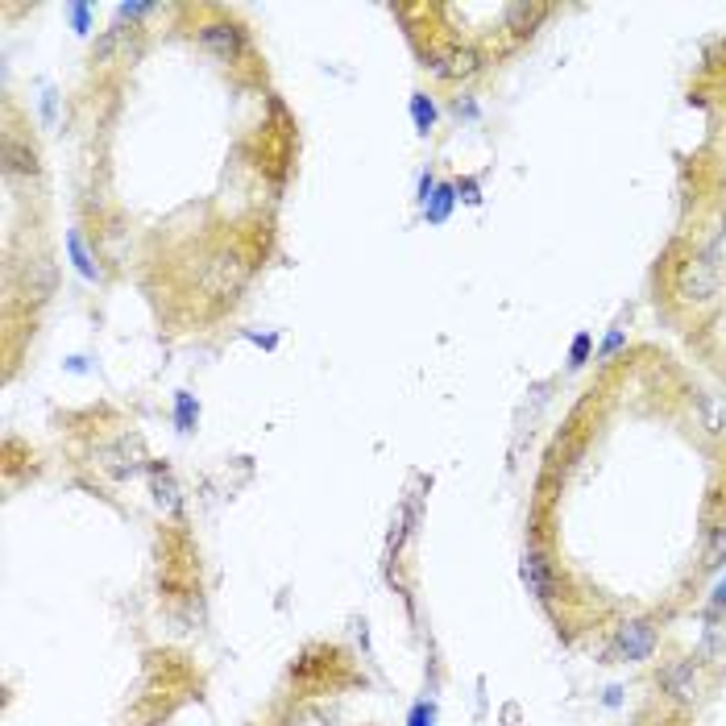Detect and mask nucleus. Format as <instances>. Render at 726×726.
<instances>
[{"label":"nucleus","mask_w":726,"mask_h":726,"mask_svg":"<svg viewBox=\"0 0 726 726\" xmlns=\"http://www.w3.org/2000/svg\"><path fill=\"white\" fill-rule=\"evenodd\" d=\"M673 287H677L681 303H689V307H710V303L718 299V290H722V279H718V266L706 254H689L677 266Z\"/></svg>","instance_id":"obj_1"},{"label":"nucleus","mask_w":726,"mask_h":726,"mask_svg":"<svg viewBox=\"0 0 726 726\" xmlns=\"http://www.w3.org/2000/svg\"><path fill=\"white\" fill-rule=\"evenodd\" d=\"M428 71L436 79H469V75L482 71V54L473 46H457V42H448V46H428Z\"/></svg>","instance_id":"obj_2"},{"label":"nucleus","mask_w":726,"mask_h":726,"mask_svg":"<svg viewBox=\"0 0 726 726\" xmlns=\"http://www.w3.org/2000/svg\"><path fill=\"white\" fill-rule=\"evenodd\" d=\"M656 643H660V635H656L652 618H627L615 635V652L623 656L627 665H643V660H652Z\"/></svg>","instance_id":"obj_3"},{"label":"nucleus","mask_w":726,"mask_h":726,"mask_svg":"<svg viewBox=\"0 0 726 726\" xmlns=\"http://www.w3.org/2000/svg\"><path fill=\"white\" fill-rule=\"evenodd\" d=\"M200 46L224 62H237L245 54V29L237 21H208L200 25Z\"/></svg>","instance_id":"obj_4"},{"label":"nucleus","mask_w":726,"mask_h":726,"mask_svg":"<svg viewBox=\"0 0 726 726\" xmlns=\"http://www.w3.org/2000/svg\"><path fill=\"white\" fill-rule=\"evenodd\" d=\"M519 577L527 585V593H535L540 602H552L557 598V569H552V560L540 552V548H527L519 560Z\"/></svg>","instance_id":"obj_5"},{"label":"nucleus","mask_w":726,"mask_h":726,"mask_svg":"<svg viewBox=\"0 0 726 726\" xmlns=\"http://www.w3.org/2000/svg\"><path fill=\"white\" fill-rule=\"evenodd\" d=\"M660 689L673 697V702L689 706L697 702V693H702V668L693 665V660H677V665H668L660 673Z\"/></svg>","instance_id":"obj_6"},{"label":"nucleus","mask_w":726,"mask_h":726,"mask_svg":"<svg viewBox=\"0 0 726 726\" xmlns=\"http://www.w3.org/2000/svg\"><path fill=\"white\" fill-rule=\"evenodd\" d=\"M245 282V262L241 254H216V262H208L204 274V290L212 295H237Z\"/></svg>","instance_id":"obj_7"},{"label":"nucleus","mask_w":726,"mask_h":726,"mask_svg":"<svg viewBox=\"0 0 726 726\" xmlns=\"http://www.w3.org/2000/svg\"><path fill=\"white\" fill-rule=\"evenodd\" d=\"M453 204H457V187H453V183H436L432 200L424 204L428 224H445V220L453 216Z\"/></svg>","instance_id":"obj_8"},{"label":"nucleus","mask_w":726,"mask_h":726,"mask_svg":"<svg viewBox=\"0 0 726 726\" xmlns=\"http://www.w3.org/2000/svg\"><path fill=\"white\" fill-rule=\"evenodd\" d=\"M502 17L510 21V29H515V34H532V25L544 21L548 9H544V4H502Z\"/></svg>","instance_id":"obj_9"},{"label":"nucleus","mask_w":726,"mask_h":726,"mask_svg":"<svg viewBox=\"0 0 726 726\" xmlns=\"http://www.w3.org/2000/svg\"><path fill=\"white\" fill-rule=\"evenodd\" d=\"M4 170H9V175H34L37 170L34 150H21L17 137H4Z\"/></svg>","instance_id":"obj_10"},{"label":"nucleus","mask_w":726,"mask_h":726,"mask_svg":"<svg viewBox=\"0 0 726 726\" xmlns=\"http://www.w3.org/2000/svg\"><path fill=\"white\" fill-rule=\"evenodd\" d=\"M67 249H71V262L75 270L84 274V279H100V266H96V257L87 254V245H84V232H67Z\"/></svg>","instance_id":"obj_11"},{"label":"nucleus","mask_w":726,"mask_h":726,"mask_svg":"<svg viewBox=\"0 0 726 726\" xmlns=\"http://www.w3.org/2000/svg\"><path fill=\"white\" fill-rule=\"evenodd\" d=\"M702 565L706 569H722L726 565V527H710L706 548H702Z\"/></svg>","instance_id":"obj_12"},{"label":"nucleus","mask_w":726,"mask_h":726,"mask_svg":"<svg viewBox=\"0 0 726 726\" xmlns=\"http://www.w3.org/2000/svg\"><path fill=\"white\" fill-rule=\"evenodd\" d=\"M412 121L420 134H432V125H436V104L424 96V92H415L412 96Z\"/></svg>","instance_id":"obj_13"},{"label":"nucleus","mask_w":726,"mask_h":726,"mask_svg":"<svg viewBox=\"0 0 726 726\" xmlns=\"http://www.w3.org/2000/svg\"><path fill=\"white\" fill-rule=\"evenodd\" d=\"M195 420H200V403H195V395H187V390H183L179 399H175V424H179L183 432H192Z\"/></svg>","instance_id":"obj_14"},{"label":"nucleus","mask_w":726,"mask_h":726,"mask_svg":"<svg viewBox=\"0 0 726 726\" xmlns=\"http://www.w3.org/2000/svg\"><path fill=\"white\" fill-rule=\"evenodd\" d=\"M590 349H593V337L590 332H577L569 345V365H585L590 362Z\"/></svg>","instance_id":"obj_15"},{"label":"nucleus","mask_w":726,"mask_h":726,"mask_svg":"<svg viewBox=\"0 0 726 726\" xmlns=\"http://www.w3.org/2000/svg\"><path fill=\"white\" fill-rule=\"evenodd\" d=\"M436 722V706L432 702H415L412 714H407V726H432Z\"/></svg>","instance_id":"obj_16"},{"label":"nucleus","mask_w":726,"mask_h":726,"mask_svg":"<svg viewBox=\"0 0 726 726\" xmlns=\"http://www.w3.org/2000/svg\"><path fill=\"white\" fill-rule=\"evenodd\" d=\"M150 12H154V4H117V21L134 25V21H142V17H150Z\"/></svg>","instance_id":"obj_17"},{"label":"nucleus","mask_w":726,"mask_h":726,"mask_svg":"<svg viewBox=\"0 0 726 726\" xmlns=\"http://www.w3.org/2000/svg\"><path fill=\"white\" fill-rule=\"evenodd\" d=\"M623 345H627V328H615V332H610V337L602 340V349H598V357H602V362H606V357H615V353L623 349Z\"/></svg>","instance_id":"obj_18"},{"label":"nucleus","mask_w":726,"mask_h":726,"mask_svg":"<svg viewBox=\"0 0 726 726\" xmlns=\"http://www.w3.org/2000/svg\"><path fill=\"white\" fill-rule=\"evenodd\" d=\"M71 25L79 29V34H87V29H92V9H87L84 0H75V4H71Z\"/></svg>","instance_id":"obj_19"},{"label":"nucleus","mask_w":726,"mask_h":726,"mask_svg":"<svg viewBox=\"0 0 726 726\" xmlns=\"http://www.w3.org/2000/svg\"><path fill=\"white\" fill-rule=\"evenodd\" d=\"M154 490H158V502H167V507H179V490L162 477H154Z\"/></svg>","instance_id":"obj_20"},{"label":"nucleus","mask_w":726,"mask_h":726,"mask_svg":"<svg viewBox=\"0 0 726 726\" xmlns=\"http://www.w3.org/2000/svg\"><path fill=\"white\" fill-rule=\"evenodd\" d=\"M706 257H710V262H714V266H718V262H726V229L718 232L714 241H710V249H706Z\"/></svg>","instance_id":"obj_21"},{"label":"nucleus","mask_w":726,"mask_h":726,"mask_svg":"<svg viewBox=\"0 0 726 726\" xmlns=\"http://www.w3.org/2000/svg\"><path fill=\"white\" fill-rule=\"evenodd\" d=\"M710 606H714V610H726V577L714 585V598H710Z\"/></svg>","instance_id":"obj_22"},{"label":"nucleus","mask_w":726,"mask_h":726,"mask_svg":"<svg viewBox=\"0 0 726 726\" xmlns=\"http://www.w3.org/2000/svg\"><path fill=\"white\" fill-rule=\"evenodd\" d=\"M461 192H465V200H469V204H477V200H482V195H477V183H473V179H465V183H461V187H457V195Z\"/></svg>","instance_id":"obj_23"}]
</instances>
